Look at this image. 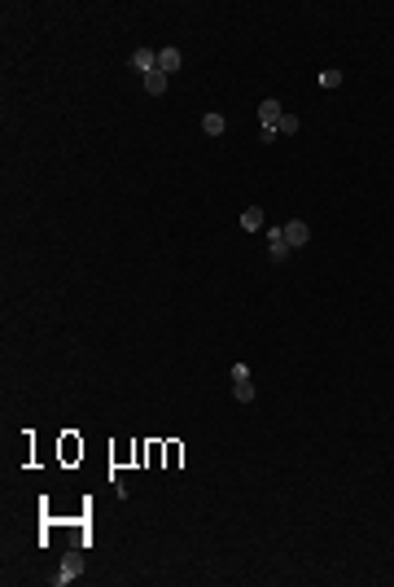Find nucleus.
Masks as SVG:
<instances>
[{
    "label": "nucleus",
    "mask_w": 394,
    "mask_h": 587,
    "mask_svg": "<svg viewBox=\"0 0 394 587\" xmlns=\"http://www.w3.org/2000/svg\"><path fill=\"white\" fill-rule=\"evenodd\" d=\"M127 66H131V70H141V75L158 70V48H136V53L127 57Z\"/></svg>",
    "instance_id": "6"
},
{
    "label": "nucleus",
    "mask_w": 394,
    "mask_h": 587,
    "mask_svg": "<svg viewBox=\"0 0 394 587\" xmlns=\"http://www.w3.org/2000/svg\"><path fill=\"white\" fill-rule=\"evenodd\" d=\"M79 574H84V556H79V548H75V552H66V556H62L58 574H53V587H66V583H75Z\"/></svg>",
    "instance_id": "3"
},
{
    "label": "nucleus",
    "mask_w": 394,
    "mask_h": 587,
    "mask_svg": "<svg viewBox=\"0 0 394 587\" xmlns=\"http://www.w3.org/2000/svg\"><path fill=\"white\" fill-rule=\"evenodd\" d=\"M224 127H228V119H224L219 110H210V114H202V132H206V136H224Z\"/></svg>",
    "instance_id": "9"
},
{
    "label": "nucleus",
    "mask_w": 394,
    "mask_h": 587,
    "mask_svg": "<svg viewBox=\"0 0 394 587\" xmlns=\"http://www.w3.org/2000/svg\"><path fill=\"white\" fill-rule=\"evenodd\" d=\"M294 132H298V119L285 110V119H280V127H276V136H294Z\"/></svg>",
    "instance_id": "12"
},
{
    "label": "nucleus",
    "mask_w": 394,
    "mask_h": 587,
    "mask_svg": "<svg viewBox=\"0 0 394 587\" xmlns=\"http://www.w3.org/2000/svg\"><path fill=\"white\" fill-rule=\"evenodd\" d=\"M285 241H289V250L307 246V241H311V224H307V219H289V224H285Z\"/></svg>",
    "instance_id": "5"
},
{
    "label": "nucleus",
    "mask_w": 394,
    "mask_h": 587,
    "mask_svg": "<svg viewBox=\"0 0 394 587\" xmlns=\"http://www.w3.org/2000/svg\"><path fill=\"white\" fill-rule=\"evenodd\" d=\"M184 66V53H180V48H158V70H163V75H175Z\"/></svg>",
    "instance_id": "7"
},
{
    "label": "nucleus",
    "mask_w": 394,
    "mask_h": 587,
    "mask_svg": "<svg viewBox=\"0 0 394 587\" xmlns=\"http://www.w3.org/2000/svg\"><path fill=\"white\" fill-rule=\"evenodd\" d=\"M280 119H285V106L280 101H258V123H263V145H272L276 141V127H280Z\"/></svg>",
    "instance_id": "1"
},
{
    "label": "nucleus",
    "mask_w": 394,
    "mask_h": 587,
    "mask_svg": "<svg viewBox=\"0 0 394 587\" xmlns=\"http://www.w3.org/2000/svg\"><path fill=\"white\" fill-rule=\"evenodd\" d=\"M232 399H236V403H254V377H250V364H232Z\"/></svg>",
    "instance_id": "2"
},
{
    "label": "nucleus",
    "mask_w": 394,
    "mask_h": 587,
    "mask_svg": "<svg viewBox=\"0 0 394 587\" xmlns=\"http://www.w3.org/2000/svg\"><path fill=\"white\" fill-rule=\"evenodd\" d=\"M268 259H272V263H285V259H289L285 228H268Z\"/></svg>",
    "instance_id": "4"
},
{
    "label": "nucleus",
    "mask_w": 394,
    "mask_h": 587,
    "mask_svg": "<svg viewBox=\"0 0 394 587\" xmlns=\"http://www.w3.org/2000/svg\"><path fill=\"white\" fill-rule=\"evenodd\" d=\"M241 228H246V233H263V211H258V207L241 211Z\"/></svg>",
    "instance_id": "10"
},
{
    "label": "nucleus",
    "mask_w": 394,
    "mask_h": 587,
    "mask_svg": "<svg viewBox=\"0 0 394 587\" xmlns=\"http://www.w3.org/2000/svg\"><path fill=\"white\" fill-rule=\"evenodd\" d=\"M315 84H320V88H341V70H320V79H315Z\"/></svg>",
    "instance_id": "11"
},
{
    "label": "nucleus",
    "mask_w": 394,
    "mask_h": 587,
    "mask_svg": "<svg viewBox=\"0 0 394 587\" xmlns=\"http://www.w3.org/2000/svg\"><path fill=\"white\" fill-rule=\"evenodd\" d=\"M167 88H171V75H163V70H149V75H145V92H149V97H163Z\"/></svg>",
    "instance_id": "8"
}]
</instances>
